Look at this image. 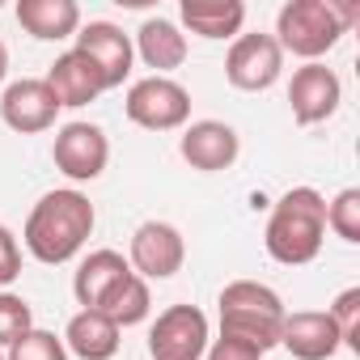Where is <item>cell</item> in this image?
Listing matches in <instances>:
<instances>
[{
    "instance_id": "obj_1",
    "label": "cell",
    "mask_w": 360,
    "mask_h": 360,
    "mask_svg": "<svg viewBox=\"0 0 360 360\" xmlns=\"http://www.w3.org/2000/svg\"><path fill=\"white\" fill-rule=\"evenodd\" d=\"M94 221H98V217H94V204H89L81 191H47V195L30 208L22 238H26V250H30L39 263L56 267V263H68V259L89 242Z\"/></svg>"
},
{
    "instance_id": "obj_2",
    "label": "cell",
    "mask_w": 360,
    "mask_h": 360,
    "mask_svg": "<svg viewBox=\"0 0 360 360\" xmlns=\"http://www.w3.org/2000/svg\"><path fill=\"white\" fill-rule=\"evenodd\" d=\"M326 238V200L314 187H292L276 200L271 221H267V255L284 267H301L309 259H318Z\"/></svg>"
},
{
    "instance_id": "obj_3",
    "label": "cell",
    "mask_w": 360,
    "mask_h": 360,
    "mask_svg": "<svg viewBox=\"0 0 360 360\" xmlns=\"http://www.w3.org/2000/svg\"><path fill=\"white\" fill-rule=\"evenodd\" d=\"M356 22V5H339V0H288L276 18V43L280 51H292L309 64H318V56H326L347 26Z\"/></svg>"
},
{
    "instance_id": "obj_4",
    "label": "cell",
    "mask_w": 360,
    "mask_h": 360,
    "mask_svg": "<svg viewBox=\"0 0 360 360\" xmlns=\"http://www.w3.org/2000/svg\"><path fill=\"white\" fill-rule=\"evenodd\" d=\"M284 301L276 288L259 284V280H233L221 292V335L246 339L255 343L263 356L271 347H280V330H284Z\"/></svg>"
},
{
    "instance_id": "obj_5",
    "label": "cell",
    "mask_w": 360,
    "mask_h": 360,
    "mask_svg": "<svg viewBox=\"0 0 360 360\" xmlns=\"http://www.w3.org/2000/svg\"><path fill=\"white\" fill-rule=\"evenodd\" d=\"M123 110L144 131H174L191 119V94L169 77H144L127 89Z\"/></svg>"
},
{
    "instance_id": "obj_6",
    "label": "cell",
    "mask_w": 360,
    "mask_h": 360,
    "mask_svg": "<svg viewBox=\"0 0 360 360\" xmlns=\"http://www.w3.org/2000/svg\"><path fill=\"white\" fill-rule=\"evenodd\" d=\"M208 352V318L195 305H169L157 314L148 330L153 360H204Z\"/></svg>"
},
{
    "instance_id": "obj_7",
    "label": "cell",
    "mask_w": 360,
    "mask_h": 360,
    "mask_svg": "<svg viewBox=\"0 0 360 360\" xmlns=\"http://www.w3.org/2000/svg\"><path fill=\"white\" fill-rule=\"evenodd\" d=\"M280 68H284V51H280V43L271 34H238L229 56H225L229 85L246 89V94L271 89L280 81Z\"/></svg>"
},
{
    "instance_id": "obj_8",
    "label": "cell",
    "mask_w": 360,
    "mask_h": 360,
    "mask_svg": "<svg viewBox=\"0 0 360 360\" xmlns=\"http://www.w3.org/2000/svg\"><path fill=\"white\" fill-rule=\"evenodd\" d=\"M60 174H68L72 183H94L110 161V140L98 123H68L56 131V148H51Z\"/></svg>"
},
{
    "instance_id": "obj_9",
    "label": "cell",
    "mask_w": 360,
    "mask_h": 360,
    "mask_svg": "<svg viewBox=\"0 0 360 360\" xmlns=\"http://www.w3.org/2000/svg\"><path fill=\"white\" fill-rule=\"evenodd\" d=\"M183 259H187V242L165 221H144L131 233V263L127 267L140 280H169L174 271H183Z\"/></svg>"
},
{
    "instance_id": "obj_10",
    "label": "cell",
    "mask_w": 360,
    "mask_h": 360,
    "mask_svg": "<svg viewBox=\"0 0 360 360\" xmlns=\"http://www.w3.org/2000/svg\"><path fill=\"white\" fill-rule=\"evenodd\" d=\"M72 39H77V51L102 72L106 89H115V85H123V81L131 77L136 51H131V39H127L115 22H89V26H81Z\"/></svg>"
},
{
    "instance_id": "obj_11",
    "label": "cell",
    "mask_w": 360,
    "mask_h": 360,
    "mask_svg": "<svg viewBox=\"0 0 360 360\" xmlns=\"http://www.w3.org/2000/svg\"><path fill=\"white\" fill-rule=\"evenodd\" d=\"M339 98H343V85H339V77H335L326 64H305V68L292 72L288 106H292V119H297L301 127L326 123V119L339 110Z\"/></svg>"
},
{
    "instance_id": "obj_12",
    "label": "cell",
    "mask_w": 360,
    "mask_h": 360,
    "mask_svg": "<svg viewBox=\"0 0 360 360\" xmlns=\"http://www.w3.org/2000/svg\"><path fill=\"white\" fill-rule=\"evenodd\" d=\"M60 110H64V106H60L56 94L47 89V81H39V77L13 81V85L5 89V98H0V119H5L13 131H22V136L47 131Z\"/></svg>"
},
{
    "instance_id": "obj_13",
    "label": "cell",
    "mask_w": 360,
    "mask_h": 360,
    "mask_svg": "<svg viewBox=\"0 0 360 360\" xmlns=\"http://www.w3.org/2000/svg\"><path fill=\"white\" fill-rule=\"evenodd\" d=\"M178 153L191 161V169H204V174H217V169H229L242 153V140L229 123L221 119H200L183 131L178 140Z\"/></svg>"
},
{
    "instance_id": "obj_14",
    "label": "cell",
    "mask_w": 360,
    "mask_h": 360,
    "mask_svg": "<svg viewBox=\"0 0 360 360\" xmlns=\"http://www.w3.org/2000/svg\"><path fill=\"white\" fill-rule=\"evenodd\" d=\"M280 347H288L297 360H330L343 343H339V330L326 309H297L284 318Z\"/></svg>"
},
{
    "instance_id": "obj_15",
    "label": "cell",
    "mask_w": 360,
    "mask_h": 360,
    "mask_svg": "<svg viewBox=\"0 0 360 360\" xmlns=\"http://www.w3.org/2000/svg\"><path fill=\"white\" fill-rule=\"evenodd\" d=\"M47 81V89L56 94V102L60 106H89L98 94H106V81H102V72L72 47V51H64L56 64H51V72L43 77Z\"/></svg>"
},
{
    "instance_id": "obj_16",
    "label": "cell",
    "mask_w": 360,
    "mask_h": 360,
    "mask_svg": "<svg viewBox=\"0 0 360 360\" xmlns=\"http://www.w3.org/2000/svg\"><path fill=\"white\" fill-rule=\"evenodd\" d=\"M18 22L26 34L56 43L81 30V9H77V0H18Z\"/></svg>"
},
{
    "instance_id": "obj_17",
    "label": "cell",
    "mask_w": 360,
    "mask_h": 360,
    "mask_svg": "<svg viewBox=\"0 0 360 360\" xmlns=\"http://www.w3.org/2000/svg\"><path fill=\"white\" fill-rule=\"evenodd\" d=\"M131 51H140V60L148 68H157L153 77H161V72H169V68H178L187 60V34L178 30L174 22H165V18H148L140 26V34H136Z\"/></svg>"
},
{
    "instance_id": "obj_18",
    "label": "cell",
    "mask_w": 360,
    "mask_h": 360,
    "mask_svg": "<svg viewBox=\"0 0 360 360\" xmlns=\"http://www.w3.org/2000/svg\"><path fill=\"white\" fill-rule=\"evenodd\" d=\"M64 347L81 360H110L119 352V326L98 309H81L64 330Z\"/></svg>"
},
{
    "instance_id": "obj_19",
    "label": "cell",
    "mask_w": 360,
    "mask_h": 360,
    "mask_svg": "<svg viewBox=\"0 0 360 360\" xmlns=\"http://www.w3.org/2000/svg\"><path fill=\"white\" fill-rule=\"evenodd\" d=\"M123 276H131V267H127V259H123V255H115V250H94V255L77 267L72 292H77V301H81L85 309H98V305H102V297H106Z\"/></svg>"
},
{
    "instance_id": "obj_20",
    "label": "cell",
    "mask_w": 360,
    "mask_h": 360,
    "mask_svg": "<svg viewBox=\"0 0 360 360\" xmlns=\"http://www.w3.org/2000/svg\"><path fill=\"white\" fill-rule=\"evenodd\" d=\"M183 22L200 39H233L246 22L242 0H183Z\"/></svg>"
},
{
    "instance_id": "obj_21",
    "label": "cell",
    "mask_w": 360,
    "mask_h": 360,
    "mask_svg": "<svg viewBox=\"0 0 360 360\" xmlns=\"http://www.w3.org/2000/svg\"><path fill=\"white\" fill-rule=\"evenodd\" d=\"M148 309H153V297H148V280H140L136 271L131 276H123L106 297H102V305H98V314H106L119 330L123 326H136V322H144L148 318Z\"/></svg>"
},
{
    "instance_id": "obj_22",
    "label": "cell",
    "mask_w": 360,
    "mask_h": 360,
    "mask_svg": "<svg viewBox=\"0 0 360 360\" xmlns=\"http://www.w3.org/2000/svg\"><path fill=\"white\" fill-rule=\"evenodd\" d=\"M5 360H68V347H64V339H56L51 330L30 326L18 343L5 347Z\"/></svg>"
},
{
    "instance_id": "obj_23",
    "label": "cell",
    "mask_w": 360,
    "mask_h": 360,
    "mask_svg": "<svg viewBox=\"0 0 360 360\" xmlns=\"http://www.w3.org/2000/svg\"><path fill=\"white\" fill-rule=\"evenodd\" d=\"M326 229H335L343 242H360V191L356 187H347V191H339L330 204H326Z\"/></svg>"
},
{
    "instance_id": "obj_24",
    "label": "cell",
    "mask_w": 360,
    "mask_h": 360,
    "mask_svg": "<svg viewBox=\"0 0 360 360\" xmlns=\"http://www.w3.org/2000/svg\"><path fill=\"white\" fill-rule=\"evenodd\" d=\"M326 314H330V322H335V330H339V343L356 352V347H360V288L339 292Z\"/></svg>"
},
{
    "instance_id": "obj_25",
    "label": "cell",
    "mask_w": 360,
    "mask_h": 360,
    "mask_svg": "<svg viewBox=\"0 0 360 360\" xmlns=\"http://www.w3.org/2000/svg\"><path fill=\"white\" fill-rule=\"evenodd\" d=\"M34 326V314H30V305L22 301V297H13V292H0V347H9V343H18L26 330Z\"/></svg>"
},
{
    "instance_id": "obj_26",
    "label": "cell",
    "mask_w": 360,
    "mask_h": 360,
    "mask_svg": "<svg viewBox=\"0 0 360 360\" xmlns=\"http://www.w3.org/2000/svg\"><path fill=\"white\" fill-rule=\"evenodd\" d=\"M208 360H263V352L255 347V343H246V339H233V335H221V339H212V347L204 352Z\"/></svg>"
},
{
    "instance_id": "obj_27",
    "label": "cell",
    "mask_w": 360,
    "mask_h": 360,
    "mask_svg": "<svg viewBox=\"0 0 360 360\" xmlns=\"http://www.w3.org/2000/svg\"><path fill=\"white\" fill-rule=\"evenodd\" d=\"M22 276V250H18V238L0 225V288L13 284Z\"/></svg>"
},
{
    "instance_id": "obj_28",
    "label": "cell",
    "mask_w": 360,
    "mask_h": 360,
    "mask_svg": "<svg viewBox=\"0 0 360 360\" xmlns=\"http://www.w3.org/2000/svg\"><path fill=\"white\" fill-rule=\"evenodd\" d=\"M5 72H9V51H5V43H0V81H5Z\"/></svg>"
},
{
    "instance_id": "obj_29",
    "label": "cell",
    "mask_w": 360,
    "mask_h": 360,
    "mask_svg": "<svg viewBox=\"0 0 360 360\" xmlns=\"http://www.w3.org/2000/svg\"><path fill=\"white\" fill-rule=\"evenodd\" d=\"M0 360H5V347H0Z\"/></svg>"
}]
</instances>
